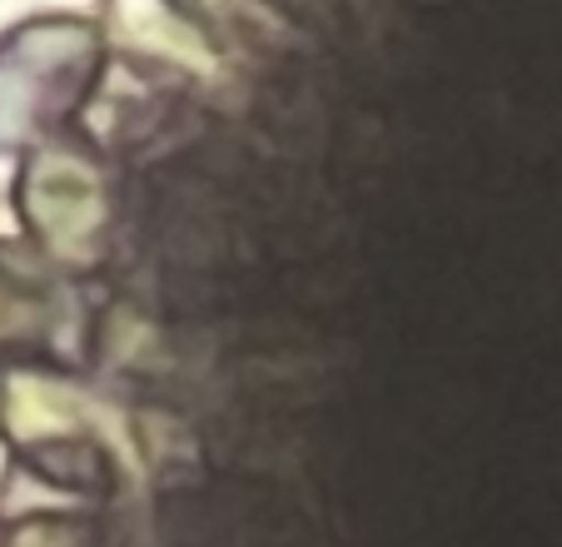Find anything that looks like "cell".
Instances as JSON below:
<instances>
[{
    "label": "cell",
    "mask_w": 562,
    "mask_h": 547,
    "mask_svg": "<svg viewBox=\"0 0 562 547\" xmlns=\"http://www.w3.org/2000/svg\"><path fill=\"white\" fill-rule=\"evenodd\" d=\"M86 31L75 25H25V31L0 41V149H31L50 145V135L70 120V110L86 100L90 65L45 75L75 51Z\"/></svg>",
    "instance_id": "obj_3"
},
{
    "label": "cell",
    "mask_w": 562,
    "mask_h": 547,
    "mask_svg": "<svg viewBox=\"0 0 562 547\" xmlns=\"http://www.w3.org/2000/svg\"><path fill=\"white\" fill-rule=\"evenodd\" d=\"M0 443L31 483L60 488L80 503L120 488L100 423L90 418L80 389L45 358L0 369Z\"/></svg>",
    "instance_id": "obj_1"
},
{
    "label": "cell",
    "mask_w": 562,
    "mask_h": 547,
    "mask_svg": "<svg viewBox=\"0 0 562 547\" xmlns=\"http://www.w3.org/2000/svg\"><path fill=\"white\" fill-rule=\"evenodd\" d=\"M0 547H105L95 513L80 507H15L0 513Z\"/></svg>",
    "instance_id": "obj_4"
},
{
    "label": "cell",
    "mask_w": 562,
    "mask_h": 547,
    "mask_svg": "<svg viewBox=\"0 0 562 547\" xmlns=\"http://www.w3.org/2000/svg\"><path fill=\"white\" fill-rule=\"evenodd\" d=\"M15 214L50 269H90L100 259L110 220L100 165L75 145L31 149L15 179Z\"/></svg>",
    "instance_id": "obj_2"
}]
</instances>
